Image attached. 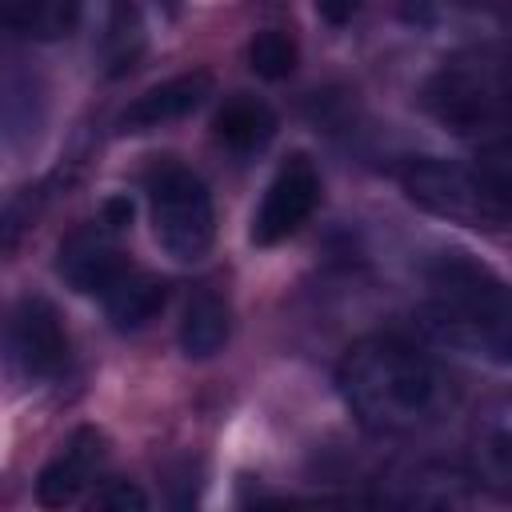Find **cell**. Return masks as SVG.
Segmentation results:
<instances>
[{"mask_svg":"<svg viewBox=\"0 0 512 512\" xmlns=\"http://www.w3.org/2000/svg\"><path fill=\"white\" fill-rule=\"evenodd\" d=\"M208 88H212L208 72H188V76H176L168 84H156L136 104L124 108L120 132H148V128H164L172 120H184L192 108L204 104Z\"/></svg>","mask_w":512,"mask_h":512,"instance_id":"cell-11","label":"cell"},{"mask_svg":"<svg viewBox=\"0 0 512 512\" xmlns=\"http://www.w3.org/2000/svg\"><path fill=\"white\" fill-rule=\"evenodd\" d=\"M92 504H100V508H144L148 500L128 484V480H104V488H96L92 492Z\"/></svg>","mask_w":512,"mask_h":512,"instance_id":"cell-16","label":"cell"},{"mask_svg":"<svg viewBox=\"0 0 512 512\" xmlns=\"http://www.w3.org/2000/svg\"><path fill=\"white\" fill-rule=\"evenodd\" d=\"M8 356L36 384L56 380L68 368L72 344L60 324V312L48 300H40V296L16 300V308L8 316Z\"/></svg>","mask_w":512,"mask_h":512,"instance_id":"cell-8","label":"cell"},{"mask_svg":"<svg viewBox=\"0 0 512 512\" xmlns=\"http://www.w3.org/2000/svg\"><path fill=\"white\" fill-rule=\"evenodd\" d=\"M60 276L104 304L116 328H140L148 324L164 304V284L136 268L116 248V224H88L76 228L60 244Z\"/></svg>","mask_w":512,"mask_h":512,"instance_id":"cell-5","label":"cell"},{"mask_svg":"<svg viewBox=\"0 0 512 512\" xmlns=\"http://www.w3.org/2000/svg\"><path fill=\"white\" fill-rule=\"evenodd\" d=\"M248 64L264 80H284L296 68V44H292V36L280 32V28L256 32L252 44H248Z\"/></svg>","mask_w":512,"mask_h":512,"instance_id":"cell-15","label":"cell"},{"mask_svg":"<svg viewBox=\"0 0 512 512\" xmlns=\"http://www.w3.org/2000/svg\"><path fill=\"white\" fill-rule=\"evenodd\" d=\"M420 104L456 136L512 140V48H464L448 56L424 80Z\"/></svg>","mask_w":512,"mask_h":512,"instance_id":"cell-3","label":"cell"},{"mask_svg":"<svg viewBox=\"0 0 512 512\" xmlns=\"http://www.w3.org/2000/svg\"><path fill=\"white\" fill-rule=\"evenodd\" d=\"M4 24L24 40H60L80 20V0H0Z\"/></svg>","mask_w":512,"mask_h":512,"instance_id":"cell-14","label":"cell"},{"mask_svg":"<svg viewBox=\"0 0 512 512\" xmlns=\"http://www.w3.org/2000/svg\"><path fill=\"white\" fill-rule=\"evenodd\" d=\"M276 132V116L264 100L256 96H232L220 112H216V140L240 156L260 152Z\"/></svg>","mask_w":512,"mask_h":512,"instance_id":"cell-13","label":"cell"},{"mask_svg":"<svg viewBox=\"0 0 512 512\" xmlns=\"http://www.w3.org/2000/svg\"><path fill=\"white\" fill-rule=\"evenodd\" d=\"M424 324L444 344L512 368V284L464 252H444L428 264Z\"/></svg>","mask_w":512,"mask_h":512,"instance_id":"cell-2","label":"cell"},{"mask_svg":"<svg viewBox=\"0 0 512 512\" xmlns=\"http://www.w3.org/2000/svg\"><path fill=\"white\" fill-rule=\"evenodd\" d=\"M148 216L172 260H200L216 240V208L208 184L180 160H160L144 176Z\"/></svg>","mask_w":512,"mask_h":512,"instance_id":"cell-6","label":"cell"},{"mask_svg":"<svg viewBox=\"0 0 512 512\" xmlns=\"http://www.w3.org/2000/svg\"><path fill=\"white\" fill-rule=\"evenodd\" d=\"M336 388L360 428L388 440L428 432L452 408V376L420 344L392 332L356 340L340 356Z\"/></svg>","mask_w":512,"mask_h":512,"instance_id":"cell-1","label":"cell"},{"mask_svg":"<svg viewBox=\"0 0 512 512\" xmlns=\"http://www.w3.org/2000/svg\"><path fill=\"white\" fill-rule=\"evenodd\" d=\"M100 468H104V444H100V436H96L92 428L76 432V436L56 452V460L40 472V484H36L40 504L64 508V504L80 500V492L100 480Z\"/></svg>","mask_w":512,"mask_h":512,"instance_id":"cell-10","label":"cell"},{"mask_svg":"<svg viewBox=\"0 0 512 512\" xmlns=\"http://www.w3.org/2000/svg\"><path fill=\"white\" fill-rule=\"evenodd\" d=\"M156 4H164V8H176V4H180V0H156Z\"/></svg>","mask_w":512,"mask_h":512,"instance_id":"cell-18","label":"cell"},{"mask_svg":"<svg viewBox=\"0 0 512 512\" xmlns=\"http://www.w3.org/2000/svg\"><path fill=\"white\" fill-rule=\"evenodd\" d=\"M412 204L456 224H508L512 220V140H496L472 160H412L400 172Z\"/></svg>","mask_w":512,"mask_h":512,"instance_id":"cell-4","label":"cell"},{"mask_svg":"<svg viewBox=\"0 0 512 512\" xmlns=\"http://www.w3.org/2000/svg\"><path fill=\"white\" fill-rule=\"evenodd\" d=\"M312 4H316V12H320V20H324V24L340 28V24H348V20L360 12V4H364V0H312Z\"/></svg>","mask_w":512,"mask_h":512,"instance_id":"cell-17","label":"cell"},{"mask_svg":"<svg viewBox=\"0 0 512 512\" xmlns=\"http://www.w3.org/2000/svg\"><path fill=\"white\" fill-rule=\"evenodd\" d=\"M228 328H232V320H228L224 296L204 284V288H196V292L188 296V304H184L180 348H184L188 356H196V360L216 356V352L228 344Z\"/></svg>","mask_w":512,"mask_h":512,"instance_id":"cell-12","label":"cell"},{"mask_svg":"<svg viewBox=\"0 0 512 512\" xmlns=\"http://www.w3.org/2000/svg\"><path fill=\"white\" fill-rule=\"evenodd\" d=\"M468 472L476 484L512 500V392L476 408L468 424Z\"/></svg>","mask_w":512,"mask_h":512,"instance_id":"cell-9","label":"cell"},{"mask_svg":"<svg viewBox=\"0 0 512 512\" xmlns=\"http://www.w3.org/2000/svg\"><path fill=\"white\" fill-rule=\"evenodd\" d=\"M320 192H324V184H320L316 164L304 152L288 156L276 168V176L268 180L264 196H260V208L252 216V244L272 248V244L296 236L312 220V212L320 204Z\"/></svg>","mask_w":512,"mask_h":512,"instance_id":"cell-7","label":"cell"}]
</instances>
